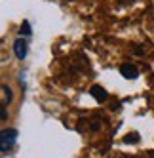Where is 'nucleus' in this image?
Instances as JSON below:
<instances>
[{"label":"nucleus","instance_id":"f257e3e1","mask_svg":"<svg viewBox=\"0 0 154 158\" xmlns=\"http://www.w3.org/2000/svg\"><path fill=\"white\" fill-rule=\"evenodd\" d=\"M17 143V130L14 128H6L0 131V152H8L12 151Z\"/></svg>","mask_w":154,"mask_h":158},{"label":"nucleus","instance_id":"423d86ee","mask_svg":"<svg viewBox=\"0 0 154 158\" xmlns=\"http://www.w3.org/2000/svg\"><path fill=\"white\" fill-rule=\"evenodd\" d=\"M139 139H141V137H139V133H137V131H133V133H129L128 137H124L126 143H139Z\"/></svg>","mask_w":154,"mask_h":158},{"label":"nucleus","instance_id":"20e7f679","mask_svg":"<svg viewBox=\"0 0 154 158\" xmlns=\"http://www.w3.org/2000/svg\"><path fill=\"white\" fill-rule=\"evenodd\" d=\"M90 94L93 95V99L95 101H99V103H105V101L108 99V94H107V89L105 88H101V86H91V89H90Z\"/></svg>","mask_w":154,"mask_h":158},{"label":"nucleus","instance_id":"f03ea898","mask_svg":"<svg viewBox=\"0 0 154 158\" xmlns=\"http://www.w3.org/2000/svg\"><path fill=\"white\" fill-rule=\"evenodd\" d=\"M27 52H29L27 40H25V38H17V40L14 42V53H15V57L23 61V59L27 57Z\"/></svg>","mask_w":154,"mask_h":158},{"label":"nucleus","instance_id":"7ed1b4c3","mask_svg":"<svg viewBox=\"0 0 154 158\" xmlns=\"http://www.w3.org/2000/svg\"><path fill=\"white\" fill-rule=\"evenodd\" d=\"M120 74H122L124 78H128V80H135V78L139 76V71L135 65L131 63H124L122 67H120Z\"/></svg>","mask_w":154,"mask_h":158},{"label":"nucleus","instance_id":"39448f33","mask_svg":"<svg viewBox=\"0 0 154 158\" xmlns=\"http://www.w3.org/2000/svg\"><path fill=\"white\" fill-rule=\"evenodd\" d=\"M19 35H21V36H30V35H32V31H30V23H29V21H23V23H21Z\"/></svg>","mask_w":154,"mask_h":158},{"label":"nucleus","instance_id":"6e6552de","mask_svg":"<svg viewBox=\"0 0 154 158\" xmlns=\"http://www.w3.org/2000/svg\"><path fill=\"white\" fill-rule=\"evenodd\" d=\"M6 103H0V120H6V116H8V112H6Z\"/></svg>","mask_w":154,"mask_h":158},{"label":"nucleus","instance_id":"0eeeda50","mask_svg":"<svg viewBox=\"0 0 154 158\" xmlns=\"http://www.w3.org/2000/svg\"><path fill=\"white\" fill-rule=\"evenodd\" d=\"M2 92H4V95H6V105H10V103H12V89H10L8 86H2Z\"/></svg>","mask_w":154,"mask_h":158}]
</instances>
